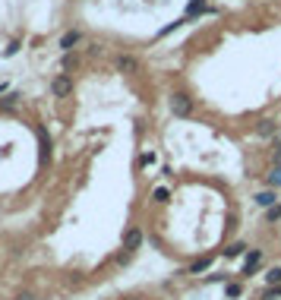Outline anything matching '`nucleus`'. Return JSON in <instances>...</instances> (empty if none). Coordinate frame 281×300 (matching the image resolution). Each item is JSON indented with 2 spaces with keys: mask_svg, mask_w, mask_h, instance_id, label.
<instances>
[{
  "mask_svg": "<svg viewBox=\"0 0 281 300\" xmlns=\"http://www.w3.org/2000/svg\"><path fill=\"white\" fill-rule=\"evenodd\" d=\"M168 105H171V114L174 117H190L193 114V98L186 95V92H174Z\"/></svg>",
  "mask_w": 281,
  "mask_h": 300,
  "instance_id": "1",
  "label": "nucleus"
},
{
  "mask_svg": "<svg viewBox=\"0 0 281 300\" xmlns=\"http://www.w3.org/2000/svg\"><path fill=\"white\" fill-rule=\"evenodd\" d=\"M51 92H54L57 98H66V95H73V76H70V73H60V76H54V82H51Z\"/></svg>",
  "mask_w": 281,
  "mask_h": 300,
  "instance_id": "2",
  "label": "nucleus"
},
{
  "mask_svg": "<svg viewBox=\"0 0 281 300\" xmlns=\"http://www.w3.org/2000/svg\"><path fill=\"white\" fill-rule=\"evenodd\" d=\"M79 41H82V32H79V29H70V32H63V38H60V48L66 51V54H70V51H73L76 45H79Z\"/></svg>",
  "mask_w": 281,
  "mask_h": 300,
  "instance_id": "3",
  "label": "nucleus"
},
{
  "mask_svg": "<svg viewBox=\"0 0 281 300\" xmlns=\"http://www.w3.org/2000/svg\"><path fill=\"white\" fill-rule=\"evenodd\" d=\"M117 70H120V73H136V70H139V60H136L133 54H120V57H117Z\"/></svg>",
  "mask_w": 281,
  "mask_h": 300,
  "instance_id": "4",
  "label": "nucleus"
},
{
  "mask_svg": "<svg viewBox=\"0 0 281 300\" xmlns=\"http://www.w3.org/2000/svg\"><path fill=\"white\" fill-rule=\"evenodd\" d=\"M256 133H259V136H275V133H278V123L266 117V120H259V123H256Z\"/></svg>",
  "mask_w": 281,
  "mask_h": 300,
  "instance_id": "5",
  "label": "nucleus"
},
{
  "mask_svg": "<svg viewBox=\"0 0 281 300\" xmlns=\"http://www.w3.org/2000/svg\"><path fill=\"white\" fill-rule=\"evenodd\" d=\"M139 243H142V234L136 228H130V231H126V237H123V246H126V250H136Z\"/></svg>",
  "mask_w": 281,
  "mask_h": 300,
  "instance_id": "6",
  "label": "nucleus"
},
{
  "mask_svg": "<svg viewBox=\"0 0 281 300\" xmlns=\"http://www.w3.org/2000/svg\"><path fill=\"white\" fill-rule=\"evenodd\" d=\"M259 259H262V256H259V250H253V253H250V256H246V259H243V272H246V275H250V272H256Z\"/></svg>",
  "mask_w": 281,
  "mask_h": 300,
  "instance_id": "7",
  "label": "nucleus"
},
{
  "mask_svg": "<svg viewBox=\"0 0 281 300\" xmlns=\"http://www.w3.org/2000/svg\"><path fill=\"white\" fill-rule=\"evenodd\" d=\"M16 101H19V95H16V92H10V95H3V98H0V108H3V111H10V108H16Z\"/></svg>",
  "mask_w": 281,
  "mask_h": 300,
  "instance_id": "8",
  "label": "nucleus"
},
{
  "mask_svg": "<svg viewBox=\"0 0 281 300\" xmlns=\"http://www.w3.org/2000/svg\"><path fill=\"white\" fill-rule=\"evenodd\" d=\"M256 202H259V205H266V209H272V205H275V193H259V196H256Z\"/></svg>",
  "mask_w": 281,
  "mask_h": 300,
  "instance_id": "9",
  "label": "nucleus"
},
{
  "mask_svg": "<svg viewBox=\"0 0 281 300\" xmlns=\"http://www.w3.org/2000/svg\"><path fill=\"white\" fill-rule=\"evenodd\" d=\"M209 262H212V256H206V259H196L190 272H196V275H199V272H206V269H209Z\"/></svg>",
  "mask_w": 281,
  "mask_h": 300,
  "instance_id": "10",
  "label": "nucleus"
},
{
  "mask_svg": "<svg viewBox=\"0 0 281 300\" xmlns=\"http://www.w3.org/2000/svg\"><path fill=\"white\" fill-rule=\"evenodd\" d=\"M266 281H269L272 288H275V285H281V269H269V275H266Z\"/></svg>",
  "mask_w": 281,
  "mask_h": 300,
  "instance_id": "11",
  "label": "nucleus"
},
{
  "mask_svg": "<svg viewBox=\"0 0 281 300\" xmlns=\"http://www.w3.org/2000/svg\"><path fill=\"white\" fill-rule=\"evenodd\" d=\"M269 186H281V165L269 174Z\"/></svg>",
  "mask_w": 281,
  "mask_h": 300,
  "instance_id": "12",
  "label": "nucleus"
},
{
  "mask_svg": "<svg viewBox=\"0 0 281 300\" xmlns=\"http://www.w3.org/2000/svg\"><path fill=\"white\" fill-rule=\"evenodd\" d=\"M243 250H246V246H243V243H231V246H227V250H225V253H227V256H240Z\"/></svg>",
  "mask_w": 281,
  "mask_h": 300,
  "instance_id": "13",
  "label": "nucleus"
},
{
  "mask_svg": "<svg viewBox=\"0 0 281 300\" xmlns=\"http://www.w3.org/2000/svg\"><path fill=\"white\" fill-rule=\"evenodd\" d=\"M269 221H278L281 218V205H272V209H269V215H266Z\"/></svg>",
  "mask_w": 281,
  "mask_h": 300,
  "instance_id": "14",
  "label": "nucleus"
},
{
  "mask_svg": "<svg viewBox=\"0 0 281 300\" xmlns=\"http://www.w3.org/2000/svg\"><path fill=\"white\" fill-rule=\"evenodd\" d=\"M73 66H76V57H70V54H66V60H63V70H73Z\"/></svg>",
  "mask_w": 281,
  "mask_h": 300,
  "instance_id": "15",
  "label": "nucleus"
},
{
  "mask_svg": "<svg viewBox=\"0 0 281 300\" xmlns=\"http://www.w3.org/2000/svg\"><path fill=\"white\" fill-rule=\"evenodd\" d=\"M269 297H281V288H275V291H269Z\"/></svg>",
  "mask_w": 281,
  "mask_h": 300,
  "instance_id": "16",
  "label": "nucleus"
},
{
  "mask_svg": "<svg viewBox=\"0 0 281 300\" xmlns=\"http://www.w3.org/2000/svg\"><path fill=\"white\" fill-rule=\"evenodd\" d=\"M16 300H32V294H19V297H16Z\"/></svg>",
  "mask_w": 281,
  "mask_h": 300,
  "instance_id": "17",
  "label": "nucleus"
},
{
  "mask_svg": "<svg viewBox=\"0 0 281 300\" xmlns=\"http://www.w3.org/2000/svg\"><path fill=\"white\" fill-rule=\"evenodd\" d=\"M3 89H6V85H3V82H0V92H3Z\"/></svg>",
  "mask_w": 281,
  "mask_h": 300,
  "instance_id": "18",
  "label": "nucleus"
}]
</instances>
